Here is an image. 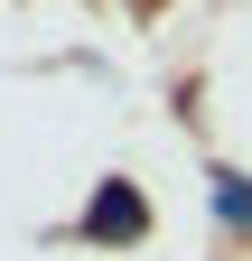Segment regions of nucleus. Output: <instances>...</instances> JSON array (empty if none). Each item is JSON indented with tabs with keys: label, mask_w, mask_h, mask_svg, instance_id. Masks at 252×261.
I'll return each mask as SVG.
<instances>
[{
	"label": "nucleus",
	"mask_w": 252,
	"mask_h": 261,
	"mask_svg": "<svg viewBox=\"0 0 252 261\" xmlns=\"http://www.w3.org/2000/svg\"><path fill=\"white\" fill-rule=\"evenodd\" d=\"M206 196H215V215H224L234 233H252V177H234V168H215V187H206Z\"/></svg>",
	"instance_id": "f03ea898"
},
{
	"label": "nucleus",
	"mask_w": 252,
	"mask_h": 261,
	"mask_svg": "<svg viewBox=\"0 0 252 261\" xmlns=\"http://www.w3.org/2000/svg\"><path fill=\"white\" fill-rule=\"evenodd\" d=\"M75 233H84V243H140V233H149V205L131 196V177H103Z\"/></svg>",
	"instance_id": "f257e3e1"
}]
</instances>
